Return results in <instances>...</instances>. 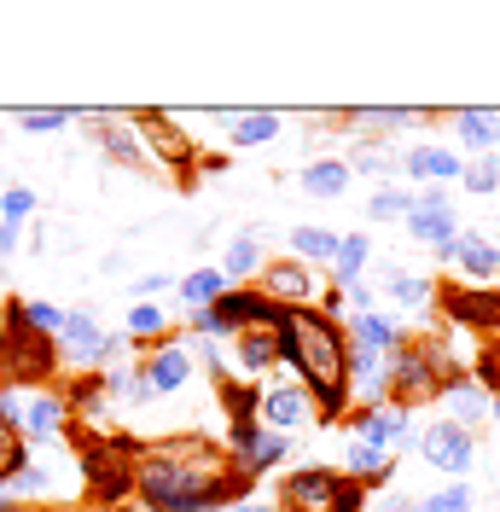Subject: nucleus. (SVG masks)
<instances>
[{
    "instance_id": "1",
    "label": "nucleus",
    "mask_w": 500,
    "mask_h": 512,
    "mask_svg": "<svg viewBox=\"0 0 500 512\" xmlns=\"http://www.w3.org/2000/svg\"><path fill=\"white\" fill-rule=\"evenodd\" d=\"M245 495L239 460L210 437H157L134 448V501L146 512H221Z\"/></svg>"
},
{
    "instance_id": "24",
    "label": "nucleus",
    "mask_w": 500,
    "mask_h": 512,
    "mask_svg": "<svg viewBox=\"0 0 500 512\" xmlns=\"http://www.w3.org/2000/svg\"><path fill=\"white\" fill-rule=\"evenodd\" d=\"M221 123H227V140L239 146V152H256V146H268L274 134H280V111H216Z\"/></svg>"
},
{
    "instance_id": "22",
    "label": "nucleus",
    "mask_w": 500,
    "mask_h": 512,
    "mask_svg": "<svg viewBox=\"0 0 500 512\" xmlns=\"http://www.w3.org/2000/svg\"><path fill=\"white\" fill-rule=\"evenodd\" d=\"M454 262H460V274H466L471 286H495L500 280V245H489L483 233H460L454 239Z\"/></svg>"
},
{
    "instance_id": "9",
    "label": "nucleus",
    "mask_w": 500,
    "mask_h": 512,
    "mask_svg": "<svg viewBox=\"0 0 500 512\" xmlns=\"http://www.w3.org/2000/svg\"><path fill=\"white\" fill-rule=\"evenodd\" d=\"M338 489H344V472H338V466H297V472L280 478L274 507L280 512H332Z\"/></svg>"
},
{
    "instance_id": "26",
    "label": "nucleus",
    "mask_w": 500,
    "mask_h": 512,
    "mask_svg": "<svg viewBox=\"0 0 500 512\" xmlns=\"http://www.w3.org/2000/svg\"><path fill=\"white\" fill-rule=\"evenodd\" d=\"M378 280H384V291H390L402 309H419V315H425V309L437 303V280H431V274H407V268H396V262H384Z\"/></svg>"
},
{
    "instance_id": "12",
    "label": "nucleus",
    "mask_w": 500,
    "mask_h": 512,
    "mask_svg": "<svg viewBox=\"0 0 500 512\" xmlns=\"http://www.w3.org/2000/svg\"><path fill=\"white\" fill-rule=\"evenodd\" d=\"M18 437H24L30 448L53 443V437H70V402H64V390H30V396H24Z\"/></svg>"
},
{
    "instance_id": "27",
    "label": "nucleus",
    "mask_w": 500,
    "mask_h": 512,
    "mask_svg": "<svg viewBox=\"0 0 500 512\" xmlns=\"http://www.w3.org/2000/svg\"><path fill=\"white\" fill-rule=\"evenodd\" d=\"M349 483H361L367 495H373L378 483H390V472H396V460L384 454V448H367V443H349L344 448V466H338Z\"/></svg>"
},
{
    "instance_id": "4",
    "label": "nucleus",
    "mask_w": 500,
    "mask_h": 512,
    "mask_svg": "<svg viewBox=\"0 0 500 512\" xmlns=\"http://www.w3.org/2000/svg\"><path fill=\"white\" fill-rule=\"evenodd\" d=\"M117 350H123V338H117V332H111L94 309H64V326H59V338H53V355H59L76 379H94V373H105Z\"/></svg>"
},
{
    "instance_id": "33",
    "label": "nucleus",
    "mask_w": 500,
    "mask_h": 512,
    "mask_svg": "<svg viewBox=\"0 0 500 512\" xmlns=\"http://www.w3.org/2000/svg\"><path fill=\"white\" fill-rule=\"evenodd\" d=\"M280 460H291V437H274V431H262V443L250 448V460L239 466V472H245V483H256V478H268Z\"/></svg>"
},
{
    "instance_id": "6",
    "label": "nucleus",
    "mask_w": 500,
    "mask_h": 512,
    "mask_svg": "<svg viewBox=\"0 0 500 512\" xmlns=\"http://www.w3.org/2000/svg\"><path fill=\"white\" fill-rule=\"evenodd\" d=\"M250 286L262 291V297H274L280 309H320L326 274L309 268V262H297V256H280V262H262V274H256Z\"/></svg>"
},
{
    "instance_id": "17",
    "label": "nucleus",
    "mask_w": 500,
    "mask_h": 512,
    "mask_svg": "<svg viewBox=\"0 0 500 512\" xmlns=\"http://www.w3.org/2000/svg\"><path fill=\"white\" fill-rule=\"evenodd\" d=\"M216 309L233 320L239 332H274V326H280V315H285L280 303H274V297H262L256 286H227V297H221Z\"/></svg>"
},
{
    "instance_id": "49",
    "label": "nucleus",
    "mask_w": 500,
    "mask_h": 512,
    "mask_svg": "<svg viewBox=\"0 0 500 512\" xmlns=\"http://www.w3.org/2000/svg\"><path fill=\"white\" fill-rule=\"evenodd\" d=\"M489 419H495V431H500V390L489 396Z\"/></svg>"
},
{
    "instance_id": "34",
    "label": "nucleus",
    "mask_w": 500,
    "mask_h": 512,
    "mask_svg": "<svg viewBox=\"0 0 500 512\" xmlns=\"http://www.w3.org/2000/svg\"><path fill=\"white\" fill-rule=\"evenodd\" d=\"M338 123H355V128H413V123H419V111H407V105H361V111H344Z\"/></svg>"
},
{
    "instance_id": "43",
    "label": "nucleus",
    "mask_w": 500,
    "mask_h": 512,
    "mask_svg": "<svg viewBox=\"0 0 500 512\" xmlns=\"http://www.w3.org/2000/svg\"><path fill=\"white\" fill-rule=\"evenodd\" d=\"M192 355H198V361H204V373H210V379H233V361H227V355H221V344H204V338H192L187 344Z\"/></svg>"
},
{
    "instance_id": "40",
    "label": "nucleus",
    "mask_w": 500,
    "mask_h": 512,
    "mask_svg": "<svg viewBox=\"0 0 500 512\" xmlns=\"http://www.w3.org/2000/svg\"><path fill=\"white\" fill-rule=\"evenodd\" d=\"M47 489H53V478H47V466H41V460H30L18 478L6 483V495H12L18 507H24V501H35V495H47Z\"/></svg>"
},
{
    "instance_id": "47",
    "label": "nucleus",
    "mask_w": 500,
    "mask_h": 512,
    "mask_svg": "<svg viewBox=\"0 0 500 512\" xmlns=\"http://www.w3.org/2000/svg\"><path fill=\"white\" fill-rule=\"evenodd\" d=\"M221 512H280L274 501H256V495H245V501H233V507H221Z\"/></svg>"
},
{
    "instance_id": "8",
    "label": "nucleus",
    "mask_w": 500,
    "mask_h": 512,
    "mask_svg": "<svg viewBox=\"0 0 500 512\" xmlns=\"http://www.w3.org/2000/svg\"><path fill=\"white\" fill-rule=\"evenodd\" d=\"M320 408H314V396L303 390L297 379H280L262 390V402H256V425L262 431H274V437H297L303 425H314Z\"/></svg>"
},
{
    "instance_id": "15",
    "label": "nucleus",
    "mask_w": 500,
    "mask_h": 512,
    "mask_svg": "<svg viewBox=\"0 0 500 512\" xmlns=\"http://www.w3.org/2000/svg\"><path fill=\"white\" fill-rule=\"evenodd\" d=\"M88 123H94L99 152L111 163H123V169H140L146 163V140H140V128L128 123V117H117V111H88Z\"/></svg>"
},
{
    "instance_id": "29",
    "label": "nucleus",
    "mask_w": 500,
    "mask_h": 512,
    "mask_svg": "<svg viewBox=\"0 0 500 512\" xmlns=\"http://www.w3.org/2000/svg\"><path fill=\"white\" fill-rule=\"evenodd\" d=\"M338 239H344V233H332V227H291V256L309 262V268H332Z\"/></svg>"
},
{
    "instance_id": "25",
    "label": "nucleus",
    "mask_w": 500,
    "mask_h": 512,
    "mask_svg": "<svg viewBox=\"0 0 500 512\" xmlns=\"http://www.w3.org/2000/svg\"><path fill=\"white\" fill-rule=\"evenodd\" d=\"M367 262H373V239H367V233H344V239H338V256H332V268H326V280H332V291L361 286Z\"/></svg>"
},
{
    "instance_id": "42",
    "label": "nucleus",
    "mask_w": 500,
    "mask_h": 512,
    "mask_svg": "<svg viewBox=\"0 0 500 512\" xmlns=\"http://www.w3.org/2000/svg\"><path fill=\"white\" fill-rule=\"evenodd\" d=\"M471 507V483H448L437 495H425V501H413L407 512H466Z\"/></svg>"
},
{
    "instance_id": "13",
    "label": "nucleus",
    "mask_w": 500,
    "mask_h": 512,
    "mask_svg": "<svg viewBox=\"0 0 500 512\" xmlns=\"http://www.w3.org/2000/svg\"><path fill=\"white\" fill-rule=\"evenodd\" d=\"M442 315L454 326H477V332H500V291L489 286H448L437 291Z\"/></svg>"
},
{
    "instance_id": "32",
    "label": "nucleus",
    "mask_w": 500,
    "mask_h": 512,
    "mask_svg": "<svg viewBox=\"0 0 500 512\" xmlns=\"http://www.w3.org/2000/svg\"><path fill=\"white\" fill-rule=\"evenodd\" d=\"M163 326H169V315H163L157 303H134V309L123 315V338L146 350V344H163Z\"/></svg>"
},
{
    "instance_id": "21",
    "label": "nucleus",
    "mask_w": 500,
    "mask_h": 512,
    "mask_svg": "<svg viewBox=\"0 0 500 512\" xmlns=\"http://www.w3.org/2000/svg\"><path fill=\"white\" fill-rule=\"evenodd\" d=\"M349 175H361V181H384V187H390V175H402V152H396V146H390V140H384V134H361V140H355V152H349Z\"/></svg>"
},
{
    "instance_id": "38",
    "label": "nucleus",
    "mask_w": 500,
    "mask_h": 512,
    "mask_svg": "<svg viewBox=\"0 0 500 512\" xmlns=\"http://www.w3.org/2000/svg\"><path fill=\"white\" fill-rule=\"evenodd\" d=\"M256 402H262V390H250V384H239V379H221V408H227V425L256 419Z\"/></svg>"
},
{
    "instance_id": "14",
    "label": "nucleus",
    "mask_w": 500,
    "mask_h": 512,
    "mask_svg": "<svg viewBox=\"0 0 500 512\" xmlns=\"http://www.w3.org/2000/svg\"><path fill=\"white\" fill-rule=\"evenodd\" d=\"M140 373L152 379L157 396H175V390L192 384V350L181 338H163V344H152V350L140 355Z\"/></svg>"
},
{
    "instance_id": "18",
    "label": "nucleus",
    "mask_w": 500,
    "mask_h": 512,
    "mask_svg": "<svg viewBox=\"0 0 500 512\" xmlns=\"http://www.w3.org/2000/svg\"><path fill=\"white\" fill-rule=\"evenodd\" d=\"M134 128H140V140H146V158L157 152L163 163H175L181 175H192V146L181 140V128L169 123L163 111H140V117H134Z\"/></svg>"
},
{
    "instance_id": "36",
    "label": "nucleus",
    "mask_w": 500,
    "mask_h": 512,
    "mask_svg": "<svg viewBox=\"0 0 500 512\" xmlns=\"http://www.w3.org/2000/svg\"><path fill=\"white\" fill-rule=\"evenodd\" d=\"M30 460H35V454H30V443H24V437H18L12 425H0V489H6V483L18 478V472H24Z\"/></svg>"
},
{
    "instance_id": "16",
    "label": "nucleus",
    "mask_w": 500,
    "mask_h": 512,
    "mask_svg": "<svg viewBox=\"0 0 500 512\" xmlns=\"http://www.w3.org/2000/svg\"><path fill=\"white\" fill-rule=\"evenodd\" d=\"M437 402H442V419L460 425V431H471V437H477V425L489 419V390L471 379V373H454V379L442 384Z\"/></svg>"
},
{
    "instance_id": "23",
    "label": "nucleus",
    "mask_w": 500,
    "mask_h": 512,
    "mask_svg": "<svg viewBox=\"0 0 500 512\" xmlns=\"http://www.w3.org/2000/svg\"><path fill=\"white\" fill-rule=\"evenodd\" d=\"M262 262H268V256H262V239H256V233H233V239H227V251H221V280H227V286H250V280H256V274H262Z\"/></svg>"
},
{
    "instance_id": "39",
    "label": "nucleus",
    "mask_w": 500,
    "mask_h": 512,
    "mask_svg": "<svg viewBox=\"0 0 500 512\" xmlns=\"http://www.w3.org/2000/svg\"><path fill=\"white\" fill-rule=\"evenodd\" d=\"M41 210V198H35L24 181H12V187H0V222H24L30 227V216Z\"/></svg>"
},
{
    "instance_id": "5",
    "label": "nucleus",
    "mask_w": 500,
    "mask_h": 512,
    "mask_svg": "<svg viewBox=\"0 0 500 512\" xmlns=\"http://www.w3.org/2000/svg\"><path fill=\"white\" fill-rule=\"evenodd\" d=\"M402 227L419 239V245H431L437 262H454V239L466 233L460 216H454V192L448 187H413V210H407Z\"/></svg>"
},
{
    "instance_id": "48",
    "label": "nucleus",
    "mask_w": 500,
    "mask_h": 512,
    "mask_svg": "<svg viewBox=\"0 0 500 512\" xmlns=\"http://www.w3.org/2000/svg\"><path fill=\"white\" fill-rule=\"evenodd\" d=\"M407 507H413L407 495H384V501H378V507H367V512H407Z\"/></svg>"
},
{
    "instance_id": "2",
    "label": "nucleus",
    "mask_w": 500,
    "mask_h": 512,
    "mask_svg": "<svg viewBox=\"0 0 500 512\" xmlns=\"http://www.w3.org/2000/svg\"><path fill=\"white\" fill-rule=\"evenodd\" d=\"M280 367L297 373V384L314 396L320 419L314 425H338V419L355 408L349 396V373H344V355H349V338H344V320L320 315V309H285L280 326Z\"/></svg>"
},
{
    "instance_id": "11",
    "label": "nucleus",
    "mask_w": 500,
    "mask_h": 512,
    "mask_svg": "<svg viewBox=\"0 0 500 512\" xmlns=\"http://www.w3.org/2000/svg\"><path fill=\"white\" fill-rule=\"evenodd\" d=\"M466 175V158L454 152V146H431V140H413L402 152V187L407 181H419V187H448V181H460Z\"/></svg>"
},
{
    "instance_id": "7",
    "label": "nucleus",
    "mask_w": 500,
    "mask_h": 512,
    "mask_svg": "<svg viewBox=\"0 0 500 512\" xmlns=\"http://www.w3.org/2000/svg\"><path fill=\"white\" fill-rule=\"evenodd\" d=\"M413 448H419L425 466H437L442 478L471 483V460H477V437H471V431L448 425V419H431L425 431H413Z\"/></svg>"
},
{
    "instance_id": "19",
    "label": "nucleus",
    "mask_w": 500,
    "mask_h": 512,
    "mask_svg": "<svg viewBox=\"0 0 500 512\" xmlns=\"http://www.w3.org/2000/svg\"><path fill=\"white\" fill-rule=\"evenodd\" d=\"M454 134H460V158H495L500 152V111H454Z\"/></svg>"
},
{
    "instance_id": "31",
    "label": "nucleus",
    "mask_w": 500,
    "mask_h": 512,
    "mask_svg": "<svg viewBox=\"0 0 500 512\" xmlns=\"http://www.w3.org/2000/svg\"><path fill=\"white\" fill-rule=\"evenodd\" d=\"M175 291H181V303H187V315H192V309L221 303V297H227V280H221V268H192V274L175 280Z\"/></svg>"
},
{
    "instance_id": "30",
    "label": "nucleus",
    "mask_w": 500,
    "mask_h": 512,
    "mask_svg": "<svg viewBox=\"0 0 500 512\" xmlns=\"http://www.w3.org/2000/svg\"><path fill=\"white\" fill-rule=\"evenodd\" d=\"M349 181H355V175H349L344 158H314L309 169H303V192H309V198H344Z\"/></svg>"
},
{
    "instance_id": "45",
    "label": "nucleus",
    "mask_w": 500,
    "mask_h": 512,
    "mask_svg": "<svg viewBox=\"0 0 500 512\" xmlns=\"http://www.w3.org/2000/svg\"><path fill=\"white\" fill-rule=\"evenodd\" d=\"M367 501H373V495H367L361 483H349V478H344V489H338V501H332V512H367Z\"/></svg>"
},
{
    "instance_id": "41",
    "label": "nucleus",
    "mask_w": 500,
    "mask_h": 512,
    "mask_svg": "<svg viewBox=\"0 0 500 512\" xmlns=\"http://www.w3.org/2000/svg\"><path fill=\"white\" fill-rule=\"evenodd\" d=\"M18 123L30 128V134H59V128L76 123V111L70 105H41V111H18Z\"/></svg>"
},
{
    "instance_id": "37",
    "label": "nucleus",
    "mask_w": 500,
    "mask_h": 512,
    "mask_svg": "<svg viewBox=\"0 0 500 512\" xmlns=\"http://www.w3.org/2000/svg\"><path fill=\"white\" fill-rule=\"evenodd\" d=\"M460 187H466L471 198H489V192H500V152H495V158H466Z\"/></svg>"
},
{
    "instance_id": "10",
    "label": "nucleus",
    "mask_w": 500,
    "mask_h": 512,
    "mask_svg": "<svg viewBox=\"0 0 500 512\" xmlns=\"http://www.w3.org/2000/svg\"><path fill=\"white\" fill-rule=\"evenodd\" d=\"M349 431H355V443L367 448H390L396 443H413V408H396V402H378V408H349Z\"/></svg>"
},
{
    "instance_id": "35",
    "label": "nucleus",
    "mask_w": 500,
    "mask_h": 512,
    "mask_svg": "<svg viewBox=\"0 0 500 512\" xmlns=\"http://www.w3.org/2000/svg\"><path fill=\"white\" fill-rule=\"evenodd\" d=\"M407 210H413V187H402V181H390V187H378L367 198V216L373 222H407Z\"/></svg>"
},
{
    "instance_id": "20",
    "label": "nucleus",
    "mask_w": 500,
    "mask_h": 512,
    "mask_svg": "<svg viewBox=\"0 0 500 512\" xmlns=\"http://www.w3.org/2000/svg\"><path fill=\"white\" fill-rule=\"evenodd\" d=\"M344 338H349V344H361V350H373V355H390L407 332H402V320H396V315L367 309V315H349L344 320Z\"/></svg>"
},
{
    "instance_id": "44",
    "label": "nucleus",
    "mask_w": 500,
    "mask_h": 512,
    "mask_svg": "<svg viewBox=\"0 0 500 512\" xmlns=\"http://www.w3.org/2000/svg\"><path fill=\"white\" fill-rule=\"evenodd\" d=\"M169 286H175V274H134V280H128L134 303H152L157 291H169Z\"/></svg>"
},
{
    "instance_id": "46",
    "label": "nucleus",
    "mask_w": 500,
    "mask_h": 512,
    "mask_svg": "<svg viewBox=\"0 0 500 512\" xmlns=\"http://www.w3.org/2000/svg\"><path fill=\"white\" fill-rule=\"evenodd\" d=\"M24 245V222H0V262Z\"/></svg>"
},
{
    "instance_id": "28",
    "label": "nucleus",
    "mask_w": 500,
    "mask_h": 512,
    "mask_svg": "<svg viewBox=\"0 0 500 512\" xmlns=\"http://www.w3.org/2000/svg\"><path fill=\"white\" fill-rule=\"evenodd\" d=\"M233 367H239V379H256V373L280 367V338L274 332H239L233 338Z\"/></svg>"
},
{
    "instance_id": "3",
    "label": "nucleus",
    "mask_w": 500,
    "mask_h": 512,
    "mask_svg": "<svg viewBox=\"0 0 500 512\" xmlns=\"http://www.w3.org/2000/svg\"><path fill=\"white\" fill-rule=\"evenodd\" d=\"M448 379H454V361L431 338H402L396 350L384 355V402H396V408L437 402Z\"/></svg>"
}]
</instances>
